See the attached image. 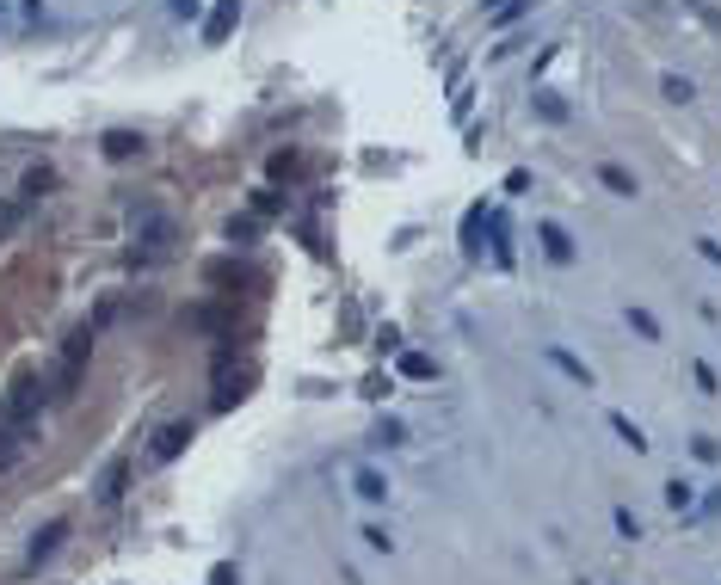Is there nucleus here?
<instances>
[{"instance_id": "nucleus-8", "label": "nucleus", "mask_w": 721, "mask_h": 585, "mask_svg": "<svg viewBox=\"0 0 721 585\" xmlns=\"http://www.w3.org/2000/svg\"><path fill=\"white\" fill-rule=\"evenodd\" d=\"M629 327H635L641 339H660V320H653L648 309H629Z\"/></svg>"}, {"instance_id": "nucleus-10", "label": "nucleus", "mask_w": 721, "mask_h": 585, "mask_svg": "<svg viewBox=\"0 0 721 585\" xmlns=\"http://www.w3.org/2000/svg\"><path fill=\"white\" fill-rule=\"evenodd\" d=\"M690 376H697V388H703V395H721V376H716V364H697Z\"/></svg>"}, {"instance_id": "nucleus-7", "label": "nucleus", "mask_w": 721, "mask_h": 585, "mask_svg": "<svg viewBox=\"0 0 721 585\" xmlns=\"http://www.w3.org/2000/svg\"><path fill=\"white\" fill-rule=\"evenodd\" d=\"M401 376L426 382V376H432V358H419V351H407V358H401Z\"/></svg>"}, {"instance_id": "nucleus-2", "label": "nucleus", "mask_w": 721, "mask_h": 585, "mask_svg": "<svg viewBox=\"0 0 721 585\" xmlns=\"http://www.w3.org/2000/svg\"><path fill=\"white\" fill-rule=\"evenodd\" d=\"M549 364H555V370H561V376H574V382H580V388H592V370H585L580 358H567V351H555V345H549Z\"/></svg>"}, {"instance_id": "nucleus-12", "label": "nucleus", "mask_w": 721, "mask_h": 585, "mask_svg": "<svg viewBox=\"0 0 721 585\" xmlns=\"http://www.w3.org/2000/svg\"><path fill=\"white\" fill-rule=\"evenodd\" d=\"M229 25H235V0H222V6H216V19H210V37H222Z\"/></svg>"}, {"instance_id": "nucleus-11", "label": "nucleus", "mask_w": 721, "mask_h": 585, "mask_svg": "<svg viewBox=\"0 0 721 585\" xmlns=\"http://www.w3.org/2000/svg\"><path fill=\"white\" fill-rule=\"evenodd\" d=\"M617 536H629V543H635V536H641V517L629 512V506H617Z\"/></svg>"}, {"instance_id": "nucleus-5", "label": "nucleus", "mask_w": 721, "mask_h": 585, "mask_svg": "<svg viewBox=\"0 0 721 585\" xmlns=\"http://www.w3.org/2000/svg\"><path fill=\"white\" fill-rule=\"evenodd\" d=\"M666 506H672V512H690V506H697L690 481H666Z\"/></svg>"}, {"instance_id": "nucleus-9", "label": "nucleus", "mask_w": 721, "mask_h": 585, "mask_svg": "<svg viewBox=\"0 0 721 585\" xmlns=\"http://www.w3.org/2000/svg\"><path fill=\"white\" fill-rule=\"evenodd\" d=\"M185 438H192V432H185V425H173V432H161V444H154V456H161V462H167L173 450L185 444Z\"/></svg>"}, {"instance_id": "nucleus-14", "label": "nucleus", "mask_w": 721, "mask_h": 585, "mask_svg": "<svg viewBox=\"0 0 721 585\" xmlns=\"http://www.w3.org/2000/svg\"><path fill=\"white\" fill-rule=\"evenodd\" d=\"M690 450H697L703 462H721V444H716V438H697V444H690Z\"/></svg>"}, {"instance_id": "nucleus-3", "label": "nucleus", "mask_w": 721, "mask_h": 585, "mask_svg": "<svg viewBox=\"0 0 721 585\" xmlns=\"http://www.w3.org/2000/svg\"><path fill=\"white\" fill-rule=\"evenodd\" d=\"M611 432H617V438H623L629 450H648V438H641V425H635L629 413H611Z\"/></svg>"}, {"instance_id": "nucleus-4", "label": "nucleus", "mask_w": 721, "mask_h": 585, "mask_svg": "<svg viewBox=\"0 0 721 585\" xmlns=\"http://www.w3.org/2000/svg\"><path fill=\"white\" fill-rule=\"evenodd\" d=\"M598 179H604V185H611V191H617V198H629V191H635V172L611 167V161H604V167H598Z\"/></svg>"}, {"instance_id": "nucleus-6", "label": "nucleus", "mask_w": 721, "mask_h": 585, "mask_svg": "<svg viewBox=\"0 0 721 585\" xmlns=\"http://www.w3.org/2000/svg\"><path fill=\"white\" fill-rule=\"evenodd\" d=\"M358 493H364V499H382V493H389V481H382L377 469H358Z\"/></svg>"}, {"instance_id": "nucleus-1", "label": "nucleus", "mask_w": 721, "mask_h": 585, "mask_svg": "<svg viewBox=\"0 0 721 585\" xmlns=\"http://www.w3.org/2000/svg\"><path fill=\"white\" fill-rule=\"evenodd\" d=\"M537 241H543V253H549L555 265H567V259H574V241H567V228H561V222H543V228H537Z\"/></svg>"}, {"instance_id": "nucleus-13", "label": "nucleus", "mask_w": 721, "mask_h": 585, "mask_svg": "<svg viewBox=\"0 0 721 585\" xmlns=\"http://www.w3.org/2000/svg\"><path fill=\"white\" fill-rule=\"evenodd\" d=\"M537 111H543V117H555V124L567 117V105H561V99H549V93H537Z\"/></svg>"}]
</instances>
